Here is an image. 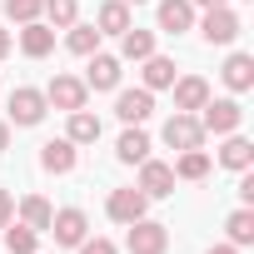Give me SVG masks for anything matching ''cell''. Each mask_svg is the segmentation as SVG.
I'll return each instance as SVG.
<instances>
[{"mask_svg": "<svg viewBox=\"0 0 254 254\" xmlns=\"http://www.w3.org/2000/svg\"><path fill=\"white\" fill-rule=\"evenodd\" d=\"M40 20L50 30H70L80 20V0H40Z\"/></svg>", "mask_w": 254, "mask_h": 254, "instance_id": "obj_21", "label": "cell"}, {"mask_svg": "<svg viewBox=\"0 0 254 254\" xmlns=\"http://www.w3.org/2000/svg\"><path fill=\"white\" fill-rule=\"evenodd\" d=\"M10 219H15V194H10V190H0V229H5Z\"/></svg>", "mask_w": 254, "mask_h": 254, "instance_id": "obj_31", "label": "cell"}, {"mask_svg": "<svg viewBox=\"0 0 254 254\" xmlns=\"http://www.w3.org/2000/svg\"><path fill=\"white\" fill-rule=\"evenodd\" d=\"M20 50H25L30 60H45V55L55 50V30H50L45 20H30V25H20Z\"/></svg>", "mask_w": 254, "mask_h": 254, "instance_id": "obj_17", "label": "cell"}, {"mask_svg": "<svg viewBox=\"0 0 254 254\" xmlns=\"http://www.w3.org/2000/svg\"><path fill=\"white\" fill-rule=\"evenodd\" d=\"M209 254H244V249H239V244H229V239H224V244H209Z\"/></svg>", "mask_w": 254, "mask_h": 254, "instance_id": "obj_32", "label": "cell"}, {"mask_svg": "<svg viewBox=\"0 0 254 254\" xmlns=\"http://www.w3.org/2000/svg\"><path fill=\"white\" fill-rule=\"evenodd\" d=\"M45 100L70 115V110H85V105H90V85H85L80 75H55V80L45 85Z\"/></svg>", "mask_w": 254, "mask_h": 254, "instance_id": "obj_7", "label": "cell"}, {"mask_svg": "<svg viewBox=\"0 0 254 254\" xmlns=\"http://www.w3.org/2000/svg\"><path fill=\"white\" fill-rule=\"evenodd\" d=\"M175 110H185V115H194L204 100H209V80L204 75H175Z\"/></svg>", "mask_w": 254, "mask_h": 254, "instance_id": "obj_12", "label": "cell"}, {"mask_svg": "<svg viewBox=\"0 0 254 254\" xmlns=\"http://www.w3.org/2000/svg\"><path fill=\"white\" fill-rule=\"evenodd\" d=\"M160 30L165 35H185V30H194V5L190 0H160Z\"/></svg>", "mask_w": 254, "mask_h": 254, "instance_id": "obj_15", "label": "cell"}, {"mask_svg": "<svg viewBox=\"0 0 254 254\" xmlns=\"http://www.w3.org/2000/svg\"><path fill=\"white\" fill-rule=\"evenodd\" d=\"M75 249H80V254H120V249H115V239H105V234H95V239L85 234Z\"/></svg>", "mask_w": 254, "mask_h": 254, "instance_id": "obj_30", "label": "cell"}, {"mask_svg": "<svg viewBox=\"0 0 254 254\" xmlns=\"http://www.w3.org/2000/svg\"><path fill=\"white\" fill-rule=\"evenodd\" d=\"M5 55H10V30L0 25V60H5Z\"/></svg>", "mask_w": 254, "mask_h": 254, "instance_id": "obj_35", "label": "cell"}, {"mask_svg": "<svg viewBox=\"0 0 254 254\" xmlns=\"http://www.w3.org/2000/svg\"><path fill=\"white\" fill-rule=\"evenodd\" d=\"M194 10H214V5H229V0H190Z\"/></svg>", "mask_w": 254, "mask_h": 254, "instance_id": "obj_34", "label": "cell"}, {"mask_svg": "<svg viewBox=\"0 0 254 254\" xmlns=\"http://www.w3.org/2000/svg\"><path fill=\"white\" fill-rule=\"evenodd\" d=\"M125 229H130V239H125V249H130V254H165L170 249V229L160 224V219H135V224H125Z\"/></svg>", "mask_w": 254, "mask_h": 254, "instance_id": "obj_5", "label": "cell"}, {"mask_svg": "<svg viewBox=\"0 0 254 254\" xmlns=\"http://www.w3.org/2000/svg\"><path fill=\"white\" fill-rule=\"evenodd\" d=\"M65 140H70V145H95V140H100V115H90V110H70Z\"/></svg>", "mask_w": 254, "mask_h": 254, "instance_id": "obj_22", "label": "cell"}, {"mask_svg": "<svg viewBox=\"0 0 254 254\" xmlns=\"http://www.w3.org/2000/svg\"><path fill=\"white\" fill-rule=\"evenodd\" d=\"M100 40H105V35H100L95 25H80V20H75V25H70V35H65V50H70V55H85V60H90V55L100 50Z\"/></svg>", "mask_w": 254, "mask_h": 254, "instance_id": "obj_28", "label": "cell"}, {"mask_svg": "<svg viewBox=\"0 0 254 254\" xmlns=\"http://www.w3.org/2000/svg\"><path fill=\"white\" fill-rule=\"evenodd\" d=\"M150 150L155 145H150V135L140 130V125H125V135L115 140V160L120 165H140V160H150Z\"/></svg>", "mask_w": 254, "mask_h": 254, "instance_id": "obj_14", "label": "cell"}, {"mask_svg": "<svg viewBox=\"0 0 254 254\" xmlns=\"http://www.w3.org/2000/svg\"><path fill=\"white\" fill-rule=\"evenodd\" d=\"M140 190H145V199H170L175 194V170L165 165V160H140Z\"/></svg>", "mask_w": 254, "mask_h": 254, "instance_id": "obj_9", "label": "cell"}, {"mask_svg": "<svg viewBox=\"0 0 254 254\" xmlns=\"http://www.w3.org/2000/svg\"><path fill=\"white\" fill-rule=\"evenodd\" d=\"M50 115V100H45V90H35V85H15L10 90V125H20V130H35V125Z\"/></svg>", "mask_w": 254, "mask_h": 254, "instance_id": "obj_2", "label": "cell"}, {"mask_svg": "<svg viewBox=\"0 0 254 254\" xmlns=\"http://www.w3.org/2000/svg\"><path fill=\"white\" fill-rule=\"evenodd\" d=\"M10 150V120H0V155Z\"/></svg>", "mask_w": 254, "mask_h": 254, "instance_id": "obj_33", "label": "cell"}, {"mask_svg": "<svg viewBox=\"0 0 254 254\" xmlns=\"http://www.w3.org/2000/svg\"><path fill=\"white\" fill-rule=\"evenodd\" d=\"M224 85L234 90V95H244V90H254V55H244V50H234L229 60H224Z\"/></svg>", "mask_w": 254, "mask_h": 254, "instance_id": "obj_18", "label": "cell"}, {"mask_svg": "<svg viewBox=\"0 0 254 254\" xmlns=\"http://www.w3.org/2000/svg\"><path fill=\"white\" fill-rule=\"evenodd\" d=\"M219 165H224V170H234V175H239V170H249V165H254V145H249L239 130H234V135H224V145H219Z\"/></svg>", "mask_w": 254, "mask_h": 254, "instance_id": "obj_20", "label": "cell"}, {"mask_svg": "<svg viewBox=\"0 0 254 254\" xmlns=\"http://www.w3.org/2000/svg\"><path fill=\"white\" fill-rule=\"evenodd\" d=\"M145 55H155V30H140V25H130L120 35V60H145Z\"/></svg>", "mask_w": 254, "mask_h": 254, "instance_id": "obj_23", "label": "cell"}, {"mask_svg": "<svg viewBox=\"0 0 254 254\" xmlns=\"http://www.w3.org/2000/svg\"><path fill=\"white\" fill-rule=\"evenodd\" d=\"M140 85H145V90H170V85H175V60L160 55V50L145 55V60H140Z\"/></svg>", "mask_w": 254, "mask_h": 254, "instance_id": "obj_16", "label": "cell"}, {"mask_svg": "<svg viewBox=\"0 0 254 254\" xmlns=\"http://www.w3.org/2000/svg\"><path fill=\"white\" fill-rule=\"evenodd\" d=\"M75 160H80V145H70V140H45L40 145V170L45 175H70Z\"/></svg>", "mask_w": 254, "mask_h": 254, "instance_id": "obj_13", "label": "cell"}, {"mask_svg": "<svg viewBox=\"0 0 254 254\" xmlns=\"http://www.w3.org/2000/svg\"><path fill=\"white\" fill-rule=\"evenodd\" d=\"M60 249H75L85 234H90V214L80 209V204H70V209H55V219H50V229H45Z\"/></svg>", "mask_w": 254, "mask_h": 254, "instance_id": "obj_6", "label": "cell"}, {"mask_svg": "<svg viewBox=\"0 0 254 254\" xmlns=\"http://www.w3.org/2000/svg\"><path fill=\"white\" fill-rule=\"evenodd\" d=\"M105 214H110L115 224H135V219H145V214H150V199H145V190H140V185H125V190H110Z\"/></svg>", "mask_w": 254, "mask_h": 254, "instance_id": "obj_4", "label": "cell"}, {"mask_svg": "<svg viewBox=\"0 0 254 254\" xmlns=\"http://www.w3.org/2000/svg\"><path fill=\"white\" fill-rule=\"evenodd\" d=\"M125 5H145V0H125Z\"/></svg>", "mask_w": 254, "mask_h": 254, "instance_id": "obj_36", "label": "cell"}, {"mask_svg": "<svg viewBox=\"0 0 254 254\" xmlns=\"http://www.w3.org/2000/svg\"><path fill=\"white\" fill-rule=\"evenodd\" d=\"M194 25H199V35L209 40V45H234L239 40V15L229 10V5H214V10H204V15H194Z\"/></svg>", "mask_w": 254, "mask_h": 254, "instance_id": "obj_3", "label": "cell"}, {"mask_svg": "<svg viewBox=\"0 0 254 254\" xmlns=\"http://www.w3.org/2000/svg\"><path fill=\"white\" fill-rule=\"evenodd\" d=\"M135 20H130V5H125V0H105V5L95 10V30L100 35H125Z\"/></svg>", "mask_w": 254, "mask_h": 254, "instance_id": "obj_19", "label": "cell"}, {"mask_svg": "<svg viewBox=\"0 0 254 254\" xmlns=\"http://www.w3.org/2000/svg\"><path fill=\"white\" fill-rule=\"evenodd\" d=\"M224 234H229V244L249 249V244H254V204H239V209L224 219Z\"/></svg>", "mask_w": 254, "mask_h": 254, "instance_id": "obj_26", "label": "cell"}, {"mask_svg": "<svg viewBox=\"0 0 254 254\" xmlns=\"http://www.w3.org/2000/svg\"><path fill=\"white\" fill-rule=\"evenodd\" d=\"M170 170H175V180H190V185H194V180H204V175L214 170V160H209L204 150H180V160H175Z\"/></svg>", "mask_w": 254, "mask_h": 254, "instance_id": "obj_24", "label": "cell"}, {"mask_svg": "<svg viewBox=\"0 0 254 254\" xmlns=\"http://www.w3.org/2000/svg\"><path fill=\"white\" fill-rule=\"evenodd\" d=\"M5 15L15 25H30V20H40V0H5Z\"/></svg>", "mask_w": 254, "mask_h": 254, "instance_id": "obj_29", "label": "cell"}, {"mask_svg": "<svg viewBox=\"0 0 254 254\" xmlns=\"http://www.w3.org/2000/svg\"><path fill=\"white\" fill-rule=\"evenodd\" d=\"M160 140H165L170 150H199V145H204V130H199V120H194V115L175 110V115L165 120V130H160Z\"/></svg>", "mask_w": 254, "mask_h": 254, "instance_id": "obj_8", "label": "cell"}, {"mask_svg": "<svg viewBox=\"0 0 254 254\" xmlns=\"http://www.w3.org/2000/svg\"><path fill=\"white\" fill-rule=\"evenodd\" d=\"M120 65H125L120 55L95 50V55H90V70H85V85H90V90H120V75H125Z\"/></svg>", "mask_w": 254, "mask_h": 254, "instance_id": "obj_11", "label": "cell"}, {"mask_svg": "<svg viewBox=\"0 0 254 254\" xmlns=\"http://www.w3.org/2000/svg\"><path fill=\"white\" fill-rule=\"evenodd\" d=\"M5 249H10V254H40V229L10 219V224H5Z\"/></svg>", "mask_w": 254, "mask_h": 254, "instance_id": "obj_27", "label": "cell"}, {"mask_svg": "<svg viewBox=\"0 0 254 254\" xmlns=\"http://www.w3.org/2000/svg\"><path fill=\"white\" fill-rule=\"evenodd\" d=\"M194 120H199L204 135H234L239 125H244V105H239V100H214V95H209V100L199 105Z\"/></svg>", "mask_w": 254, "mask_h": 254, "instance_id": "obj_1", "label": "cell"}, {"mask_svg": "<svg viewBox=\"0 0 254 254\" xmlns=\"http://www.w3.org/2000/svg\"><path fill=\"white\" fill-rule=\"evenodd\" d=\"M115 115L125 120V125H145L150 115H155V90H120L115 95Z\"/></svg>", "mask_w": 254, "mask_h": 254, "instance_id": "obj_10", "label": "cell"}, {"mask_svg": "<svg viewBox=\"0 0 254 254\" xmlns=\"http://www.w3.org/2000/svg\"><path fill=\"white\" fill-rule=\"evenodd\" d=\"M50 219H55V204L45 199V194H25L20 199V224H30V229H50Z\"/></svg>", "mask_w": 254, "mask_h": 254, "instance_id": "obj_25", "label": "cell"}]
</instances>
